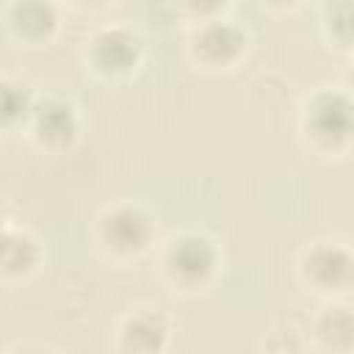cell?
Returning a JSON list of instances; mask_svg holds the SVG:
<instances>
[{"mask_svg":"<svg viewBox=\"0 0 354 354\" xmlns=\"http://www.w3.org/2000/svg\"><path fill=\"white\" fill-rule=\"evenodd\" d=\"M100 238L113 252L133 254V252L147 249V243L152 238V221L144 210H138L133 205H119V207H113L102 216Z\"/></svg>","mask_w":354,"mask_h":354,"instance_id":"cell-1","label":"cell"},{"mask_svg":"<svg viewBox=\"0 0 354 354\" xmlns=\"http://www.w3.org/2000/svg\"><path fill=\"white\" fill-rule=\"evenodd\" d=\"M166 266L169 274L183 285L205 282L216 268V246L205 235H180L166 252Z\"/></svg>","mask_w":354,"mask_h":354,"instance_id":"cell-2","label":"cell"},{"mask_svg":"<svg viewBox=\"0 0 354 354\" xmlns=\"http://www.w3.org/2000/svg\"><path fill=\"white\" fill-rule=\"evenodd\" d=\"M307 130L324 144H343L351 130V102L340 91H321L307 105Z\"/></svg>","mask_w":354,"mask_h":354,"instance_id":"cell-3","label":"cell"},{"mask_svg":"<svg viewBox=\"0 0 354 354\" xmlns=\"http://www.w3.org/2000/svg\"><path fill=\"white\" fill-rule=\"evenodd\" d=\"M304 277L321 290H343L351 282V254L337 243H318L301 260Z\"/></svg>","mask_w":354,"mask_h":354,"instance_id":"cell-4","label":"cell"},{"mask_svg":"<svg viewBox=\"0 0 354 354\" xmlns=\"http://www.w3.org/2000/svg\"><path fill=\"white\" fill-rule=\"evenodd\" d=\"M141 41L124 28H105L91 41V58L100 69L108 72H124L138 61Z\"/></svg>","mask_w":354,"mask_h":354,"instance_id":"cell-5","label":"cell"},{"mask_svg":"<svg viewBox=\"0 0 354 354\" xmlns=\"http://www.w3.org/2000/svg\"><path fill=\"white\" fill-rule=\"evenodd\" d=\"M30 116H33V130L36 136L50 144V147H61V144H69L77 133V119H75V111L69 102L64 100H41L30 108Z\"/></svg>","mask_w":354,"mask_h":354,"instance_id":"cell-6","label":"cell"},{"mask_svg":"<svg viewBox=\"0 0 354 354\" xmlns=\"http://www.w3.org/2000/svg\"><path fill=\"white\" fill-rule=\"evenodd\" d=\"M243 44H246L243 33L230 22H207L194 36V50L207 64H227L238 58Z\"/></svg>","mask_w":354,"mask_h":354,"instance_id":"cell-7","label":"cell"},{"mask_svg":"<svg viewBox=\"0 0 354 354\" xmlns=\"http://www.w3.org/2000/svg\"><path fill=\"white\" fill-rule=\"evenodd\" d=\"M169 337V324L155 310L133 313L119 332V346L124 351H160Z\"/></svg>","mask_w":354,"mask_h":354,"instance_id":"cell-8","label":"cell"},{"mask_svg":"<svg viewBox=\"0 0 354 354\" xmlns=\"http://www.w3.org/2000/svg\"><path fill=\"white\" fill-rule=\"evenodd\" d=\"M39 260L36 241L22 230H6L0 227V274L19 277L28 274Z\"/></svg>","mask_w":354,"mask_h":354,"instance_id":"cell-9","label":"cell"},{"mask_svg":"<svg viewBox=\"0 0 354 354\" xmlns=\"http://www.w3.org/2000/svg\"><path fill=\"white\" fill-rule=\"evenodd\" d=\"M55 8L50 0H17L11 8L14 28L28 39H41L55 28Z\"/></svg>","mask_w":354,"mask_h":354,"instance_id":"cell-10","label":"cell"},{"mask_svg":"<svg viewBox=\"0 0 354 354\" xmlns=\"http://www.w3.org/2000/svg\"><path fill=\"white\" fill-rule=\"evenodd\" d=\"M351 332H354V318H351V310L348 307L335 304V307H326L321 313V318H318V335L329 346L348 348L351 346Z\"/></svg>","mask_w":354,"mask_h":354,"instance_id":"cell-11","label":"cell"},{"mask_svg":"<svg viewBox=\"0 0 354 354\" xmlns=\"http://www.w3.org/2000/svg\"><path fill=\"white\" fill-rule=\"evenodd\" d=\"M30 91L22 83L14 80H0V124H11L30 113Z\"/></svg>","mask_w":354,"mask_h":354,"instance_id":"cell-12","label":"cell"},{"mask_svg":"<svg viewBox=\"0 0 354 354\" xmlns=\"http://www.w3.org/2000/svg\"><path fill=\"white\" fill-rule=\"evenodd\" d=\"M191 8H196V11H213V8H218L224 0H185Z\"/></svg>","mask_w":354,"mask_h":354,"instance_id":"cell-13","label":"cell"},{"mask_svg":"<svg viewBox=\"0 0 354 354\" xmlns=\"http://www.w3.org/2000/svg\"><path fill=\"white\" fill-rule=\"evenodd\" d=\"M274 3H293V0H274Z\"/></svg>","mask_w":354,"mask_h":354,"instance_id":"cell-14","label":"cell"},{"mask_svg":"<svg viewBox=\"0 0 354 354\" xmlns=\"http://www.w3.org/2000/svg\"><path fill=\"white\" fill-rule=\"evenodd\" d=\"M0 227H3V221H0Z\"/></svg>","mask_w":354,"mask_h":354,"instance_id":"cell-15","label":"cell"}]
</instances>
